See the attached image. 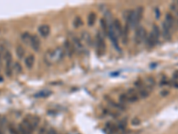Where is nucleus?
Wrapping results in <instances>:
<instances>
[{
	"instance_id": "29",
	"label": "nucleus",
	"mask_w": 178,
	"mask_h": 134,
	"mask_svg": "<svg viewBox=\"0 0 178 134\" xmlns=\"http://www.w3.org/2000/svg\"><path fill=\"white\" fill-rule=\"evenodd\" d=\"M47 134H58V133H57V131H56L55 129L51 128V129L48 130V132H47Z\"/></svg>"
},
{
	"instance_id": "16",
	"label": "nucleus",
	"mask_w": 178,
	"mask_h": 134,
	"mask_svg": "<svg viewBox=\"0 0 178 134\" xmlns=\"http://www.w3.org/2000/svg\"><path fill=\"white\" fill-rule=\"evenodd\" d=\"M72 44L73 46H74V48H77V49H83V45H82L81 41H80V40L78 37H73L72 38Z\"/></svg>"
},
{
	"instance_id": "11",
	"label": "nucleus",
	"mask_w": 178,
	"mask_h": 134,
	"mask_svg": "<svg viewBox=\"0 0 178 134\" xmlns=\"http://www.w3.org/2000/svg\"><path fill=\"white\" fill-rule=\"evenodd\" d=\"M38 32L42 37L46 38L50 34V27L47 24H42L38 27Z\"/></svg>"
},
{
	"instance_id": "4",
	"label": "nucleus",
	"mask_w": 178,
	"mask_h": 134,
	"mask_svg": "<svg viewBox=\"0 0 178 134\" xmlns=\"http://www.w3.org/2000/svg\"><path fill=\"white\" fill-rule=\"evenodd\" d=\"M147 38V32L144 27H138L135 31L134 34V40L136 44H141V43L146 41Z\"/></svg>"
},
{
	"instance_id": "31",
	"label": "nucleus",
	"mask_w": 178,
	"mask_h": 134,
	"mask_svg": "<svg viewBox=\"0 0 178 134\" xmlns=\"http://www.w3.org/2000/svg\"><path fill=\"white\" fill-rule=\"evenodd\" d=\"M168 94H169V92L168 91V90H164V91L161 92V96H163V97L168 96Z\"/></svg>"
},
{
	"instance_id": "3",
	"label": "nucleus",
	"mask_w": 178,
	"mask_h": 134,
	"mask_svg": "<svg viewBox=\"0 0 178 134\" xmlns=\"http://www.w3.org/2000/svg\"><path fill=\"white\" fill-rule=\"evenodd\" d=\"M143 14H144V7L143 6H139L135 10L132 11V17H131V28L136 27L138 25L139 21L143 18Z\"/></svg>"
},
{
	"instance_id": "12",
	"label": "nucleus",
	"mask_w": 178,
	"mask_h": 134,
	"mask_svg": "<svg viewBox=\"0 0 178 134\" xmlns=\"http://www.w3.org/2000/svg\"><path fill=\"white\" fill-rule=\"evenodd\" d=\"M162 31H163V35L166 40H170L171 38V28L166 23H163L162 24Z\"/></svg>"
},
{
	"instance_id": "19",
	"label": "nucleus",
	"mask_w": 178,
	"mask_h": 134,
	"mask_svg": "<svg viewBox=\"0 0 178 134\" xmlns=\"http://www.w3.org/2000/svg\"><path fill=\"white\" fill-rule=\"evenodd\" d=\"M101 26H102V29H103V31L106 35H108V32H109V24L105 21V19H101Z\"/></svg>"
},
{
	"instance_id": "21",
	"label": "nucleus",
	"mask_w": 178,
	"mask_h": 134,
	"mask_svg": "<svg viewBox=\"0 0 178 134\" xmlns=\"http://www.w3.org/2000/svg\"><path fill=\"white\" fill-rule=\"evenodd\" d=\"M30 38H31V36H30L28 32H24V33L21 34V40H22V41L26 43V44L30 43Z\"/></svg>"
},
{
	"instance_id": "30",
	"label": "nucleus",
	"mask_w": 178,
	"mask_h": 134,
	"mask_svg": "<svg viewBox=\"0 0 178 134\" xmlns=\"http://www.w3.org/2000/svg\"><path fill=\"white\" fill-rule=\"evenodd\" d=\"M173 80H175V81H178V71L174 72L173 74Z\"/></svg>"
},
{
	"instance_id": "24",
	"label": "nucleus",
	"mask_w": 178,
	"mask_h": 134,
	"mask_svg": "<svg viewBox=\"0 0 178 134\" xmlns=\"http://www.w3.org/2000/svg\"><path fill=\"white\" fill-rule=\"evenodd\" d=\"M14 70L17 73H21L22 72V68H21V65L19 63H14Z\"/></svg>"
},
{
	"instance_id": "28",
	"label": "nucleus",
	"mask_w": 178,
	"mask_h": 134,
	"mask_svg": "<svg viewBox=\"0 0 178 134\" xmlns=\"http://www.w3.org/2000/svg\"><path fill=\"white\" fill-rule=\"evenodd\" d=\"M131 124L134 125V126H136V125H139L140 124V120H139L138 118H134L133 120H132Z\"/></svg>"
},
{
	"instance_id": "32",
	"label": "nucleus",
	"mask_w": 178,
	"mask_h": 134,
	"mask_svg": "<svg viewBox=\"0 0 178 134\" xmlns=\"http://www.w3.org/2000/svg\"><path fill=\"white\" fill-rule=\"evenodd\" d=\"M155 13H156V17H157V18H159V11H158V8H156L155 9Z\"/></svg>"
},
{
	"instance_id": "23",
	"label": "nucleus",
	"mask_w": 178,
	"mask_h": 134,
	"mask_svg": "<svg viewBox=\"0 0 178 134\" xmlns=\"http://www.w3.org/2000/svg\"><path fill=\"white\" fill-rule=\"evenodd\" d=\"M152 33L155 35L157 38H159V35H160V30H159V28H158V25H156V24H154L152 26Z\"/></svg>"
},
{
	"instance_id": "18",
	"label": "nucleus",
	"mask_w": 178,
	"mask_h": 134,
	"mask_svg": "<svg viewBox=\"0 0 178 134\" xmlns=\"http://www.w3.org/2000/svg\"><path fill=\"white\" fill-rule=\"evenodd\" d=\"M119 103L123 105H127V104L130 103L128 100V98H127V93H123V94H121L120 96H119Z\"/></svg>"
},
{
	"instance_id": "2",
	"label": "nucleus",
	"mask_w": 178,
	"mask_h": 134,
	"mask_svg": "<svg viewBox=\"0 0 178 134\" xmlns=\"http://www.w3.org/2000/svg\"><path fill=\"white\" fill-rule=\"evenodd\" d=\"M4 58L5 61V74L7 77H11L13 75V70H14V65H13V57L10 51L7 49L4 52Z\"/></svg>"
},
{
	"instance_id": "9",
	"label": "nucleus",
	"mask_w": 178,
	"mask_h": 134,
	"mask_svg": "<svg viewBox=\"0 0 178 134\" xmlns=\"http://www.w3.org/2000/svg\"><path fill=\"white\" fill-rule=\"evenodd\" d=\"M158 38L154 35L152 32H151L149 35H147L146 42H147V45H148L150 47H154L158 43Z\"/></svg>"
},
{
	"instance_id": "17",
	"label": "nucleus",
	"mask_w": 178,
	"mask_h": 134,
	"mask_svg": "<svg viewBox=\"0 0 178 134\" xmlns=\"http://www.w3.org/2000/svg\"><path fill=\"white\" fill-rule=\"evenodd\" d=\"M95 21H96V14L94 13H90L87 18V24L89 26H93L94 24Z\"/></svg>"
},
{
	"instance_id": "5",
	"label": "nucleus",
	"mask_w": 178,
	"mask_h": 134,
	"mask_svg": "<svg viewBox=\"0 0 178 134\" xmlns=\"http://www.w3.org/2000/svg\"><path fill=\"white\" fill-rule=\"evenodd\" d=\"M96 47L97 51H98L99 55H103L105 51L106 48V44L105 40H104L103 35L101 31H98L96 34Z\"/></svg>"
},
{
	"instance_id": "1",
	"label": "nucleus",
	"mask_w": 178,
	"mask_h": 134,
	"mask_svg": "<svg viewBox=\"0 0 178 134\" xmlns=\"http://www.w3.org/2000/svg\"><path fill=\"white\" fill-rule=\"evenodd\" d=\"M63 55H64V51L62 48L58 47V48H56L53 51L49 50L45 54V61L48 64H52L53 63L59 62L60 60H62Z\"/></svg>"
},
{
	"instance_id": "20",
	"label": "nucleus",
	"mask_w": 178,
	"mask_h": 134,
	"mask_svg": "<svg viewBox=\"0 0 178 134\" xmlns=\"http://www.w3.org/2000/svg\"><path fill=\"white\" fill-rule=\"evenodd\" d=\"M82 38H83V40L87 43V45H90V46H92V38H91V36L90 34L87 33V32H83L82 33Z\"/></svg>"
},
{
	"instance_id": "14",
	"label": "nucleus",
	"mask_w": 178,
	"mask_h": 134,
	"mask_svg": "<svg viewBox=\"0 0 178 134\" xmlns=\"http://www.w3.org/2000/svg\"><path fill=\"white\" fill-rule=\"evenodd\" d=\"M16 55L18 57L19 59H22L25 55V50L23 47L21 46V45H18L16 47Z\"/></svg>"
},
{
	"instance_id": "10",
	"label": "nucleus",
	"mask_w": 178,
	"mask_h": 134,
	"mask_svg": "<svg viewBox=\"0 0 178 134\" xmlns=\"http://www.w3.org/2000/svg\"><path fill=\"white\" fill-rule=\"evenodd\" d=\"M64 49L65 51L67 52V54H68V55H69V57H71V55L74 54V46H73V44L71 43L69 40H65L64 42Z\"/></svg>"
},
{
	"instance_id": "6",
	"label": "nucleus",
	"mask_w": 178,
	"mask_h": 134,
	"mask_svg": "<svg viewBox=\"0 0 178 134\" xmlns=\"http://www.w3.org/2000/svg\"><path fill=\"white\" fill-rule=\"evenodd\" d=\"M127 96L128 98V100L130 103H134L139 100L140 97H139V93L135 88H130L128 91L127 92Z\"/></svg>"
},
{
	"instance_id": "7",
	"label": "nucleus",
	"mask_w": 178,
	"mask_h": 134,
	"mask_svg": "<svg viewBox=\"0 0 178 134\" xmlns=\"http://www.w3.org/2000/svg\"><path fill=\"white\" fill-rule=\"evenodd\" d=\"M112 26H113V29L115 32L117 33L119 38H122L123 32H124V28L122 27V24H121L120 21L118 20V19H114L113 23H112Z\"/></svg>"
},
{
	"instance_id": "26",
	"label": "nucleus",
	"mask_w": 178,
	"mask_h": 134,
	"mask_svg": "<svg viewBox=\"0 0 178 134\" xmlns=\"http://www.w3.org/2000/svg\"><path fill=\"white\" fill-rule=\"evenodd\" d=\"M50 91H42V92H39V93H38V95H36V97H39V98H41V97H47V96H49L50 95Z\"/></svg>"
},
{
	"instance_id": "13",
	"label": "nucleus",
	"mask_w": 178,
	"mask_h": 134,
	"mask_svg": "<svg viewBox=\"0 0 178 134\" xmlns=\"http://www.w3.org/2000/svg\"><path fill=\"white\" fill-rule=\"evenodd\" d=\"M24 63H25L26 67H27L28 69L32 68V66L34 65V63H35V57L33 55H28V57L25 58Z\"/></svg>"
},
{
	"instance_id": "22",
	"label": "nucleus",
	"mask_w": 178,
	"mask_h": 134,
	"mask_svg": "<svg viewBox=\"0 0 178 134\" xmlns=\"http://www.w3.org/2000/svg\"><path fill=\"white\" fill-rule=\"evenodd\" d=\"M7 128H8V131H9L10 134H16L17 131H18V128H17V127L13 124H8Z\"/></svg>"
},
{
	"instance_id": "8",
	"label": "nucleus",
	"mask_w": 178,
	"mask_h": 134,
	"mask_svg": "<svg viewBox=\"0 0 178 134\" xmlns=\"http://www.w3.org/2000/svg\"><path fill=\"white\" fill-rule=\"evenodd\" d=\"M29 44L35 51H38V49H39V47H40V40H39V38H38V37L37 35L31 36Z\"/></svg>"
},
{
	"instance_id": "15",
	"label": "nucleus",
	"mask_w": 178,
	"mask_h": 134,
	"mask_svg": "<svg viewBox=\"0 0 178 134\" xmlns=\"http://www.w3.org/2000/svg\"><path fill=\"white\" fill-rule=\"evenodd\" d=\"M165 23L168 24L169 27L172 29V27L175 24V19H174V16L172 15L171 14H166V21H165Z\"/></svg>"
},
{
	"instance_id": "27",
	"label": "nucleus",
	"mask_w": 178,
	"mask_h": 134,
	"mask_svg": "<svg viewBox=\"0 0 178 134\" xmlns=\"http://www.w3.org/2000/svg\"><path fill=\"white\" fill-rule=\"evenodd\" d=\"M46 127L45 126H42L40 128V130H39V131H38V134H47V132H48V131H46Z\"/></svg>"
},
{
	"instance_id": "25",
	"label": "nucleus",
	"mask_w": 178,
	"mask_h": 134,
	"mask_svg": "<svg viewBox=\"0 0 178 134\" xmlns=\"http://www.w3.org/2000/svg\"><path fill=\"white\" fill-rule=\"evenodd\" d=\"M81 24H82V20L79 17H76L74 20V26L75 27H79Z\"/></svg>"
}]
</instances>
